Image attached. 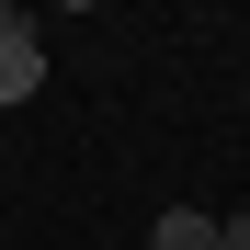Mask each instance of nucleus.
Wrapping results in <instances>:
<instances>
[{
    "mask_svg": "<svg viewBox=\"0 0 250 250\" xmlns=\"http://www.w3.org/2000/svg\"><path fill=\"white\" fill-rule=\"evenodd\" d=\"M34 91H46V46L12 34V46H0V103H34Z\"/></svg>",
    "mask_w": 250,
    "mask_h": 250,
    "instance_id": "1",
    "label": "nucleus"
},
{
    "mask_svg": "<svg viewBox=\"0 0 250 250\" xmlns=\"http://www.w3.org/2000/svg\"><path fill=\"white\" fill-rule=\"evenodd\" d=\"M148 250H216V216H193V205H171V216L148 228Z\"/></svg>",
    "mask_w": 250,
    "mask_h": 250,
    "instance_id": "2",
    "label": "nucleus"
},
{
    "mask_svg": "<svg viewBox=\"0 0 250 250\" xmlns=\"http://www.w3.org/2000/svg\"><path fill=\"white\" fill-rule=\"evenodd\" d=\"M12 34H34V12H12V0H0V46H12Z\"/></svg>",
    "mask_w": 250,
    "mask_h": 250,
    "instance_id": "3",
    "label": "nucleus"
},
{
    "mask_svg": "<svg viewBox=\"0 0 250 250\" xmlns=\"http://www.w3.org/2000/svg\"><path fill=\"white\" fill-rule=\"evenodd\" d=\"M216 250H250V216H228V228H216Z\"/></svg>",
    "mask_w": 250,
    "mask_h": 250,
    "instance_id": "4",
    "label": "nucleus"
}]
</instances>
